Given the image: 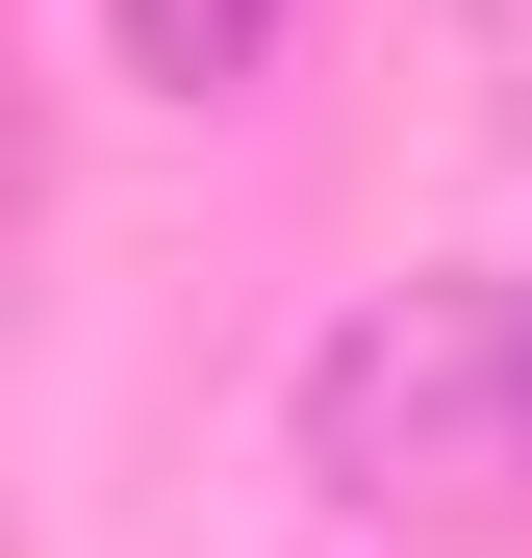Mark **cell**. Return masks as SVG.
<instances>
[{
  "instance_id": "3",
  "label": "cell",
  "mask_w": 532,
  "mask_h": 558,
  "mask_svg": "<svg viewBox=\"0 0 532 558\" xmlns=\"http://www.w3.org/2000/svg\"><path fill=\"white\" fill-rule=\"evenodd\" d=\"M507 330H532V279H507Z\"/></svg>"
},
{
  "instance_id": "2",
  "label": "cell",
  "mask_w": 532,
  "mask_h": 558,
  "mask_svg": "<svg viewBox=\"0 0 532 558\" xmlns=\"http://www.w3.org/2000/svg\"><path fill=\"white\" fill-rule=\"evenodd\" d=\"M280 26H305V0H102V51L152 76V102H228V76L280 51Z\"/></svg>"
},
{
  "instance_id": "1",
  "label": "cell",
  "mask_w": 532,
  "mask_h": 558,
  "mask_svg": "<svg viewBox=\"0 0 532 558\" xmlns=\"http://www.w3.org/2000/svg\"><path fill=\"white\" fill-rule=\"evenodd\" d=\"M305 483L330 508H532V330H507V279L355 305L305 355Z\"/></svg>"
}]
</instances>
